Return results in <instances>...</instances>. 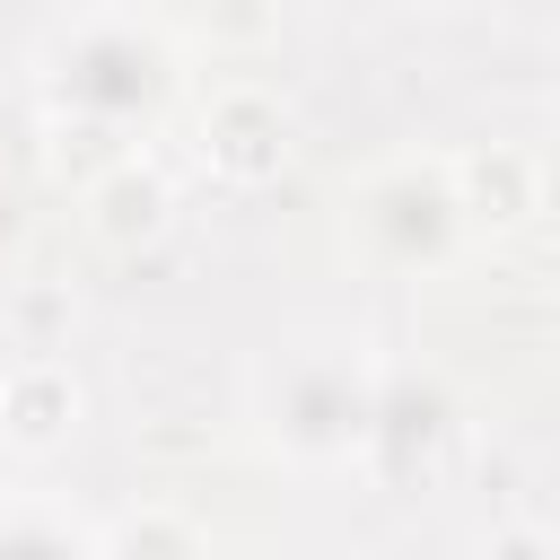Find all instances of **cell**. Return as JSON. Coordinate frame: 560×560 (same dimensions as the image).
<instances>
[{
    "label": "cell",
    "instance_id": "cell-1",
    "mask_svg": "<svg viewBox=\"0 0 560 560\" xmlns=\"http://www.w3.org/2000/svg\"><path fill=\"white\" fill-rule=\"evenodd\" d=\"M368 228L394 245V262H438L464 228L455 210V175L446 166H385L368 184Z\"/></svg>",
    "mask_w": 560,
    "mask_h": 560
},
{
    "label": "cell",
    "instance_id": "cell-2",
    "mask_svg": "<svg viewBox=\"0 0 560 560\" xmlns=\"http://www.w3.org/2000/svg\"><path fill=\"white\" fill-rule=\"evenodd\" d=\"M280 158H289L280 105L254 96V88H228V96L210 105V166L236 175V184H262V175H280Z\"/></svg>",
    "mask_w": 560,
    "mask_h": 560
},
{
    "label": "cell",
    "instance_id": "cell-3",
    "mask_svg": "<svg viewBox=\"0 0 560 560\" xmlns=\"http://www.w3.org/2000/svg\"><path fill=\"white\" fill-rule=\"evenodd\" d=\"M70 429H79V385H70V368L26 359V368L0 376V438H9V446L44 455V446H61Z\"/></svg>",
    "mask_w": 560,
    "mask_h": 560
},
{
    "label": "cell",
    "instance_id": "cell-4",
    "mask_svg": "<svg viewBox=\"0 0 560 560\" xmlns=\"http://www.w3.org/2000/svg\"><path fill=\"white\" fill-rule=\"evenodd\" d=\"M446 175H455V210L472 228H516L534 210V158L525 149H464Z\"/></svg>",
    "mask_w": 560,
    "mask_h": 560
},
{
    "label": "cell",
    "instance_id": "cell-5",
    "mask_svg": "<svg viewBox=\"0 0 560 560\" xmlns=\"http://www.w3.org/2000/svg\"><path fill=\"white\" fill-rule=\"evenodd\" d=\"M166 228V175L158 166H114L96 184V236L131 245V236H158Z\"/></svg>",
    "mask_w": 560,
    "mask_h": 560
},
{
    "label": "cell",
    "instance_id": "cell-6",
    "mask_svg": "<svg viewBox=\"0 0 560 560\" xmlns=\"http://www.w3.org/2000/svg\"><path fill=\"white\" fill-rule=\"evenodd\" d=\"M114 560H210L201 534L175 516V508H140L122 534H114Z\"/></svg>",
    "mask_w": 560,
    "mask_h": 560
},
{
    "label": "cell",
    "instance_id": "cell-7",
    "mask_svg": "<svg viewBox=\"0 0 560 560\" xmlns=\"http://www.w3.org/2000/svg\"><path fill=\"white\" fill-rule=\"evenodd\" d=\"M481 560H560V551H551V534H542V525H490Z\"/></svg>",
    "mask_w": 560,
    "mask_h": 560
}]
</instances>
